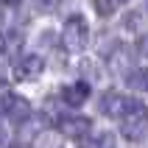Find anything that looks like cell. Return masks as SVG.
Returning <instances> with one entry per match:
<instances>
[{
  "mask_svg": "<svg viewBox=\"0 0 148 148\" xmlns=\"http://www.w3.org/2000/svg\"><path fill=\"white\" fill-rule=\"evenodd\" d=\"M101 109H103V115L115 117V120H129V117L140 115L143 106L137 98H129V95H123V92H115L109 90L103 98H101Z\"/></svg>",
  "mask_w": 148,
  "mask_h": 148,
  "instance_id": "1",
  "label": "cell"
},
{
  "mask_svg": "<svg viewBox=\"0 0 148 148\" xmlns=\"http://www.w3.org/2000/svg\"><path fill=\"white\" fill-rule=\"evenodd\" d=\"M90 42V25L81 14H73L62 28V45L67 53H81Z\"/></svg>",
  "mask_w": 148,
  "mask_h": 148,
  "instance_id": "2",
  "label": "cell"
},
{
  "mask_svg": "<svg viewBox=\"0 0 148 148\" xmlns=\"http://www.w3.org/2000/svg\"><path fill=\"white\" fill-rule=\"evenodd\" d=\"M45 70V59L36 56V53H25L23 59H17L14 67H11V75H14L17 81H31L36 75H42Z\"/></svg>",
  "mask_w": 148,
  "mask_h": 148,
  "instance_id": "3",
  "label": "cell"
},
{
  "mask_svg": "<svg viewBox=\"0 0 148 148\" xmlns=\"http://www.w3.org/2000/svg\"><path fill=\"white\" fill-rule=\"evenodd\" d=\"M59 129H62V134H67V137L84 140V137L92 132V123H90V117H84V115H62L59 117Z\"/></svg>",
  "mask_w": 148,
  "mask_h": 148,
  "instance_id": "4",
  "label": "cell"
},
{
  "mask_svg": "<svg viewBox=\"0 0 148 148\" xmlns=\"http://www.w3.org/2000/svg\"><path fill=\"white\" fill-rule=\"evenodd\" d=\"M0 112L14 117V120H23V117H28V101L14 95V92H3L0 95Z\"/></svg>",
  "mask_w": 148,
  "mask_h": 148,
  "instance_id": "5",
  "label": "cell"
},
{
  "mask_svg": "<svg viewBox=\"0 0 148 148\" xmlns=\"http://www.w3.org/2000/svg\"><path fill=\"white\" fill-rule=\"evenodd\" d=\"M62 98H64V103H70V106H81L84 101L90 98V84H84V81L67 84L64 90H62Z\"/></svg>",
  "mask_w": 148,
  "mask_h": 148,
  "instance_id": "6",
  "label": "cell"
},
{
  "mask_svg": "<svg viewBox=\"0 0 148 148\" xmlns=\"http://www.w3.org/2000/svg\"><path fill=\"white\" fill-rule=\"evenodd\" d=\"M20 42H23V36L11 28V31H3L0 34V59L3 56H11L17 48H20Z\"/></svg>",
  "mask_w": 148,
  "mask_h": 148,
  "instance_id": "7",
  "label": "cell"
},
{
  "mask_svg": "<svg viewBox=\"0 0 148 148\" xmlns=\"http://www.w3.org/2000/svg\"><path fill=\"white\" fill-rule=\"evenodd\" d=\"M126 84H129L132 90H137V92H148V67H143V70H129Z\"/></svg>",
  "mask_w": 148,
  "mask_h": 148,
  "instance_id": "8",
  "label": "cell"
},
{
  "mask_svg": "<svg viewBox=\"0 0 148 148\" xmlns=\"http://www.w3.org/2000/svg\"><path fill=\"white\" fill-rule=\"evenodd\" d=\"M84 148H117V143H115V134L103 132V134H98L95 140H90V145H84Z\"/></svg>",
  "mask_w": 148,
  "mask_h": 148,
  "instance_id": "9",
  "label": "cell"
},
{
  "mask_svg": "<svg viewBox=\"0 0 148 148\" xmlns=\"http://www.w3.org/2000/svg\"><path fill=\"white\" fill-rule=\"evenodd\" d=\"M92 3H95V8H98V14H101V17H109L117 6H123L126 0H92Z\"/></svg>",
  "mask_w": 148,
  "mask_h": 148,
  "instance_id": "10",
  "label": "cell"
},
{
  "mask_svg": "<svg viewBox=\"0 0 148 148\" xmlns=\"http://www.w3.org/2000/svg\"><path fill=\"white\" fill-rule=\"evenodd\" d=\"M34 148H59V137L50 132H42L36 140H34Z\"/></svg>",
  "mask_w": 148,
  "mask_h": 148,
  "instance_id": "11",
  "label": "cell"
},
{
  "mask_svg": "<svg viewBox=\"0 0 148 148\" xmlns=\"http://www.w3.org/2000/svg\"><path fill=\"white\" fill-rule=\"evenodd\" d=\"M59 3H62V0H34V6H36V8H42V11H53Z\"/></svg>",
  "mask_w": 148,
  "mask_h": 148,
  "instance_id": "12",
  "label": "cell"
},
{
  "mask_svg": "<svg viewBox=\"0 0 148 148\" xmlns=\"http://www.w3.org/2000/svg\"><path fill=\"white\" fill-rule=\"evenodd\" d=\"M137 50H140L143 56H145V59H148V34H143L140 39H137Z\"/></svg>",
  "mask_w": 148,
  "mask_h": 148,
  "instance_id": "13",
  "label": "cell"
},
{
  "mask_svg": "<svg viewBox=\"0 0 148 148\" xmlns=\"http://www.w3.org/2000/svg\"><path fill=\"white\" fill-rule=\"evenodd\" d=\"M8 137H6V129H3V123H0V148H6Z\"/></svg>",
  "mask_w": 148,
  "mask_h": 148,
  "instance_id": "14",
  "label": "cell"
},
{
  "mask_svg": "<svg viewBox=\"0 0 148 148\" xmlns=\"http://www.w3.org/2000/svg\"><path fill=\"white\" fill-rule=\"evenodd\" d=\"M3 3H6V6H17V3H20V0H3Z\"/></svg>",
  "mask_w": 148,
  "mask_h": 148,
  "instance_id": "15",
  "label": "cell"
}]
</instances>
